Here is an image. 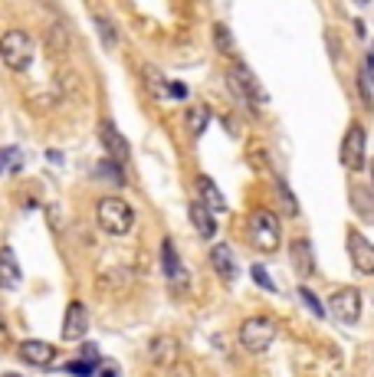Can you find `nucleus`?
I'll list each match as a JSON object with an SVG mask.
<instances>
[{
  "label": "nucleus",
  "instance_id": "7",
  "mask_svg": "<svg viewBox=\"0 0 374 377\" xmlns=\"http://www.w3.org/2000/svg\"><path fill=\"white\" fill-rule=\"evenodd\" d=\"M329 312L335 318H342V322H358V315H361V295H358V289H338L329 299Z\"/></svg>",
  "mask_w": 374,
  "mask_h": 377
},
{
  "label": "nucleus",
  "instance_id": "11",
  "mask_svg": "<svg viewBox=\"0 0 374 377\" xmlns=\"http://www.w3.org/2000/svg\"><path fill=\"white\" fill-rule=\"evenodd\" d=\"M20 357L33 367H50L56 361V348L50 341H36L33 338V341H23L20 345Z\"/></svg>",
  "mask_w": 374,
  "mask_h": 377
},
{
  "label": "nucleus",
  "instance_id": "5",
  "mask_svg": "<svg viewBox=\"0 0 374 377\" xmlns=\"http://www.w3.org/2000/svg\"><path fill=\"white\" fill-rule=\"evenodd\" d=\"M230 89L236 92V98L243 102V105H266V92H263V86L257 82V75L250 73L243 63H233L230 66Z\"/></svg>",
  "mask_w": 374,
  "mask_h": 377
},
{
  "label": "nucleus",
  "instance_id": "14",
  "mask_svg": "<svg viewBox=\"0 0 374 377\" xmlns=\"http://www.w3.org/2000/svg\"><path fill=\"white\" fill-rule=\"evenodd\" d=\"M210 263H214V272L224 282H233L236 279V263H233V253H230L226 243H220V246L210 249Z\"/></svg>",
  "mask_w": 374,
  "mask_h": 377
},
{
  "label": "nucleus",
  "instance_id": "9",
  "mask_svg": "<svg viewBox=\"0 0 374 377\" xmlns=\"http://www.w3.org/2000/svg\"><path fill=\"white\" fill-rule=\"evenodd\" d=\"M89 332V312L82 302H69L63 322V341H82Z\"/></svg>",
  "mask_w": 374,
  "mask_h": 377
},
{
  "label": "nucleus",
  "instance_id": "15",
  "mask_svg": "<svg viewBox=\"0 0 374 377\" xmlns=\"http://www.w3.org/2000/svg\"><path fill=\"white\" fill-rule=\"evenodd\" d=\"M151 361L158 367H174L178 364V341L174 338H164V334L154 338L151 341Z\"/></svg>",
  "mask_w": 374,
  "mask_h": 377
},
{
  "label": "nucleus",
  "instance_id": "28",
  "mask_svg": "<svg viewBox=\"0 0 374 377\" xmlns=\"http://www.w3.org/2000/svg\"><path fill=\"white\" fill-rule=\"evenodd\" d=\"M3 377H17V374H3Z\"/></svg>",
  "mask_w": 374,
  "mask_h": 377
},
{
  "label": "nucleus",
  "instance_id": "8",
  "mask_svg": "<svg viewBox=\"0 0 374 377\" xmlns=\"http://www.w3.org/2000/svg\"><path fill=\"white\" fill-rule=\"evenodd\" d=\"M348 253H352L354 269L361 272V276H374V243H368L358 230L348 233Z\"/></svg>",
  "mask_w": 374,
  "mask_h": 377
},
{
  "label": "nucleus",
  "instance_id": "19",
  "mask_svg": "<svg viewBox=\"0 0 374 377\" xmlns=\"http://www.w3.org/2000/svg\"><path fill=\"white\" fill-rule=\"evenodd\" d=\"M276 194H279V204H282V214L286 216H299V200L292 197L286 181H276Z\"/></svg>",
  "mask_w": 374,
  "mask_h": 377
},
{
  "label": "nucleus",
  "instance_id": "22",
  "mask_svg": "<svg viewBox=\"0 0 374 377\" xmlns=\"http://www.w3.org/2000/svg\"><path fill=\"white\" fill-rule=\"evenodd\" d=\"M299 299L309 305V312L315 315V318H325V309H322V302L312 295V289H305V286H299Z\"/></svg>",
  "mask_w": 374,
  "mask_h": 377
},
{
  "label": "nucleus",
  "instance_id": "1",
  "mask_svg": "<svg viewBox=\"0 0 374 377\" xmlns=\"http://www.w3.org/2000/svg\"><path fill=\"white\" fill-rule=\"evenodd\" d=\"M96 220L106 233H112V237H125V233L131 230V223H135V210H131L122 197H102L99 207H96Z\"/></svg>",
  "mask_w": 374,
  "mask_h": 377
},
{
  "label": "nucleus",
  "instance_id": "23",
  "mask_svg": "<svg viewBox=\"0 0 374 377\" xmlns=\"http://www.w3.org/2000/svg\"><path fill=\"white\" fill-rule=\"evenodd\" d=\"M214 40H217V46H220L226 56H233V40H230V30H226L224 23H217V27H214Z\"/></svg>",
  "mask_w": 374,
  "mask_h": 377
},
{
  "label": "nucleus",
  "instance_id": "2",
  "mask_svg": "<svg viewBox=\"0 0 374 377\" xmlns=\"http://www.w3.org/2000/svg\"><path fill=\"white\" fill-rule=\"evenodd\" d=\"M246 230H250V243H253V249H259V253H276L279 243H282L279 220H276V214H269V210H253Z\"/></svg>",
  "mask_w": 374,
  "mask_h": 377
},
{
  "label": "nucleus",
  "instance_id": "13",
  "mask_svg": "<svg viewBox=\"0 0 374 377\" xmlns=\"http://www.w3.org/2000/svg\"><path fill=\"white\" fill-rule=\"evenodd\" d=\"M23 279L20 272V263L13 256L10 246H0V289H17Z\"/></svg>",
  "mask_w": 374,
  "mask_h": 377
},
{
  "label": "nucleus",
  "instance_id": "17",
  "mask_svg": "<svg viewBox=\"0 0 374 377\" xmlns=\"http://www.w3.org/2000/svg\"><path fill=\"white\" fill-rule=\"evenodd\" d=\"M289 249H292V259H296V269H299V276H312V272H315V256H312L309 239L296 237Z\"/></svg>",
  "mask_w": 374,
  "mask_h": 377
},
{
  "label": "nucleus",
  "instance_id": "18",
  "mask_svg": "<svg viewBox=\"0 0 374 377\" xmlns=\"http://www.w3.org/2000/svg\"><path fill=\"white\" fill-rule=\"evenodd\" d=\"M191 223L197 226V233H201L203 239H210L217 233V223H214V214L207 210L203 204H191Z\"/></svg>",
  "mask_w": 374,
  "mask_h": 377
},
{
  "label": "nucleus",
  "instance_id": "10",
  "mask_svg": "<svg viewBox=\"0 0 374 377\" xmlns=\"http://www.w3.org/2000/svg\"><path fill=\"white\" fill-rule=\"evenodd\" d=\"M99 138H102V145H106V151H108V158H112L115 164L129 161V141L118 135V128L112 125V121H102V125H99Z\"/></svg>",
  "mask_w": 374,
  "mask_h": 377
},
{
  "label": "nucleus",
  "instance_id": "6",
  "mask_svg": "<svg viewBox=\"0 0 374 377\" xmlns=\"http://www.w3.org/2000/svg\"><path fill=\"white\" fill-rule=\"evenodd\" d=\"M342 164L348 171H361L364 168V128L354 121L342 141Z\"/></svg>",
  "mask_w": 374,
  "mask_h": 377
},
{
  "label": "nucleus",
  "instance_id": "4",
  "mask_svg": "<svg viewBox=\"0 0 374 377\" xmlns=\"http://www.w3.org/2000/svg\"><path fill=\"white\" fill-rule=\"evenodd\" d=\"M273 338H276V322L266 318V315H253V318H246L240 325V345L246 351H257L259 355V351H266L273 345Z\"/></svg>",
  "mask_w": 374,
  "mask_h": 377
},
{
  "label": "nucleus",
  "instance_id": "27",
  "mask_svg": "<svg viewBox=\"0 0 374 377\" xmlns=\"http://www.w3.org/2000/svg\"><path fill=\"white\" fill-rule=\"evenodd\" d=\"M99 30H102V36H106L108 46H115V33H112V27H108L106 20H99Z\"/></svg>",
  "mask_w": 374,
  "mask_h": 377
},
{
  "label": "nucleus",
  "instance_id": "25",
  "mask_svg": "<svg viewBox=\"0 0 374 377\" xmlns=\"http://www.w3.org/2000/svg\"><path fill=\"white\" fill-rule=\"evenodd\" d=\"M250 272H253V279L259 282V289H266V292H273V289H276V282L269 279V276H266V269H263V266H253V269H250Z\"/></svg>",
  "mask_w": 374,
  "mask_h": 377
},
{
  "label": "nucleus",
  "instance_id": "20",
  "mask_svg": "<svg viewBox=\"0 0 374 377\" xmlns=\"http://www.w3.org/2000/svg\"><path fill=\"white\" fill-rule=\"evenodd\" d=\"M207 121H210V112H207V105H194L191 112H187V128H191L194 135H201V131L207 128Z\"/></svg>",
  "mask_w": 374,
  "mask_h": 377
},
{
  "label": "nucleus",
  "instance_id": "21",
  "mask_svg": "<svg viewBox=\"0 0 374 377\" xmlns=\"http://www.w3.org/2000/svg\"><path fill=\"white\" fill-rule=\"evenodd\" d=\"M17 168H20V151L17 148L0 151V171H17Z\"/></svg>",
  "mask_w": 374,
  "mask_h": 377
},
{
  "label": "nucleus",
  "instance_id": "12",
  "mask_svg": "<svg viewBox=\"0 0 374 377\" xmlns=\"http://www.w3.org/2000/svg\"><path fill=\"white\" fill-rule=\"evenodd\" d=\"M161 266H164V276L178 286V289H187V276L181 269V259H178V249H174L171 239L161 243Z\"/></svg>",
  "mask_w": 374,
  "mask_h": 377
},
{
  "label": "nucleus",
  "instance_id": "24",
  "mask_svg": "<svg viewBox=\"0 0 374 377\" xmlns=\"http://www.w3.org/2000/svg\"><path fill=\"white\" fill-rule=\"evenodd\" d=\"M96 367L99 364H89V361H69V364H66V371H69V374H75V377H92V374H96Z\"/></svg>",
  "mask_w": 374,
  "mask_h": 377
},
{
  "label": "nucleus",
  "instance_id": "16",
  "mask_svg": "<svg viewBox=\"0 0 374 377\" xmlns=\"http://www.w3.org/2000/svg\"><path fill=\"white\" fill-rule=\"evenodd\" d=\"M197 191H201V204L210 210V214H224L226 210V200L224 194L214 187V181L210 177H197Z\"/></svg>",
  "mask_w": 374,
  "mask_h": 377
},
{
  "label": "nucleus",
  "instance_id": "3",
  "mask_svg": "<svg viewBox=\"0 0 374 377\" xmlns=\"http://www.w3.org/2000/svg\"><path fill=\"white\" fill-rule=\"evenodd\" d=\"M0 59H3V66L13 69V73L30 69V63H33L30 33H23V30H7L3 33V36H0Z\"/></svg>",
  "mask_w": 374,
  "mask_h": 377
},
{
  "label": "nucleus",
  "instance_id": "26",
  "mask_svg": "<svg viewBox=\"0 0 374 377\" xmlns=\"http://www.w3.org/2000/svg\"><path fill=\"white\" fill-rule=\"evenodd\" d=\"M99 377H122V371H118L115 361H102L99 364Z\"/></svg>",
  "mask_w": 374,
  "mask_h": 377
}]
</instances>
